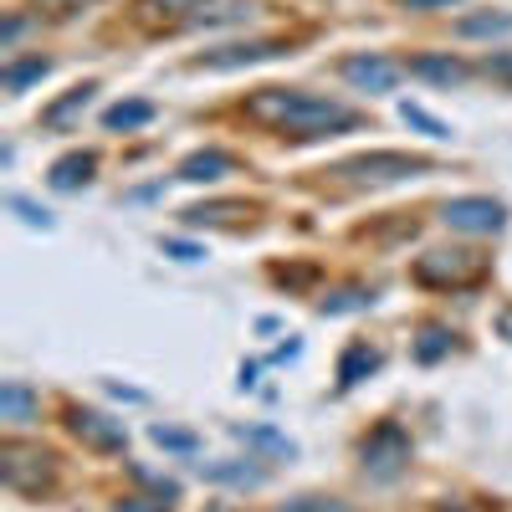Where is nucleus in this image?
<instances>
[{
	"mask_svg": "<svg viewBox=\"0 0 512 512\" xmlns=\"http://www.w3.org/2000/svg\"><path fill=\"white\" fill-rule=\"evenodd\" d=\"M231 169H236L231 154H221V149H200V154H190V159L180 164V180H190V185H210V180L231 175Z\"/></svg>",
	"mask_w": 512,
	"mask_h": 512,
	"instance_id": "9d476101",
	"label": "nucleus"
},
{
	"mask_svg": "<svg viewBox=\"0 0 512 512\" xmlns=\"http://www.w3.org/2000/svg\"><path fill=\"white\" fill-rule=\"evenodd\" d=\"M441 221L451 231H472V236H497L507 226V210L487 195H461V200H446L441 205Z\"/></svg>",
	"mask_w": 512,
	"mask_h": 512,
	"instance_id": "7ed1b4c3",
	"label": "nucleus"
},
{
	"mask_svg": "<svg viewBox=\"0 0 512 512\" xmlns=\"http://www.w3.org/2000/svg\"><path fill=\"white\" fill-rule=\"evenodd\" d=\"M482 272H487V256L451 251V246L425 251L420 262H415V282H425V287H466V282H477Z\"/></svg>",
	"mask_w": 512,
	"mask_h": 512,
	"instance_id": "f03ea898",
	"label": "nucleus"
},
{
	"mask_svg": "<svg viewBox=\"0 0 512 512\" xmlns=\"http://www.w3.org/2000/svg\"><path fill=\"white\" fill-rule=\"evenodd\" d=\"M344 77L354 82L359 93H390L395 82L405 77V62L379 57V52H354V57H344Z\"/></svg>",
	"mask_w": 512,
	"mask_h": 512,
	"instance_id": "423d86ee",
	"label": "nucleus"
},
{
	"mask_svg": "<svg viewBox=\"0 0 512 512\" xmlns=\"http://www.w3.org/2000/svg\"><path fill=\"white\" fill-rule=\"evenodd\" d=\"M359 456H364V472H374V477H395L400 466L410 461V436L400 431L395 420H384L374 436H364Z\"/></svg>",
	"mask_w": 512,
	"mask_h": 512,
	"instance_id": "20e7f679",
	"label": "nucleus"
},
{
	"mask_svg": "<svg viewBox=\"0 0 512 512\" xmlns=\"http://www.w3.org/2000/svg\"><path fill=\"white\" fill-rule=\"evenodd\" d=\"M451 338H456L451 328H441V323H425V328H420V338H415V359H420V364H436V359H446V354H451Z\"/></svg>",
	"mask_w": 512,
	"mask_h": 512,
	"instance_id": "2eb2a0df",
	"label": "nucleus"
},
{
	"mask_svg": "<svg viewBox=\"0 0 512 512\" xmlns=\"http://www.w3.org/2000/svg\"><path fill=\"white\" fill-rule=\"evenodd\" d=\"M93 93H98L93 82H82V88H72V93H67L62 103H52L47 113H41V123H47V128H67V123H72V118H77L82 108L93 103Z\"/></svg>",
	"mask_w": 512,
	"mask_h": 512,
	"instance_id": "4468645a",
	"label": "nucleus"
},
{
	"mask_svg": "<svg viewBox=\"0 0 512 512\" xmlns=\"http://www.w3.org/2000/svg\"><path fill=\"white\" fill-rule=\"evenodd\" d=\"M118 512H164V502H144V497H128V502H118Z\"/></svg>",
	"mask_w": 512,
	"mask_h": 512,
	"instance_id": "cd10ccee",
	"label": "nucleus"
},
{
	"mask_svg": "<svg viewBox=\"0 0 512 512\" xmlns=\"http://www.w3.org/2000/svg\"><path fill=\"white\" fill-rule=\"evenodd\" d=\"M369 369H379V349L374 344H349L344 359H338V384L349 390V384H359Z\"/></svg>",
	"mask_w": 512,
	"mask_h": 512,
	"instance_id": "ddd939ff",
	"label": "nucleus"
},
{
	"mask_svg": "<svg viewBox=\"0 0 512 512\" xmlns=\"http://www.w3.org/2000/svg\"><path fill=\"white\" fill-rule=\"evenodd\" d=\"M369 303H374L369 287H338L333 297H323L318 308H323V313H349V308H369Z\"/></svg>",
	"mask_w": 512,
	"mask_h": 512,
	"instance_id": "6ab92c4d",
	"label": "nucleus"
},
{
	"mask_svg": "<svg viewBox=\"0 0 512 512\" xmlns=\"http://www.w3.org/2000/svg\"><path fill=\"white\" fill-rule=\"evenodd\" d=\"M226 216H251V205L226 200V205H195V210H185V221H195V226H205V221H226Z\"/></svg>",
	"mask_w": 512,
	"mask_h": 512,
	"instance_id": "412c9836",
	"label": "nucleus"
},
{
	"mask_svg": "<svg viewBox=\"0 0 512 512\" xmlns=\"http://www.w3.org/2000/svg\"><path fill=\"white\" fill-rule=\"evenodd\" d=\"M282 512H354V507L338 497H292V502H282Z\"/></svg>",
	"mask_w": 512,
	"mask_h": 512,
	"instance_id": "4be33fe9",
	"label": "nucleus"
},
{
	"mask_svg": "<svg viewBox=\"0 0 512 512\" xmlns=\"http://www.w3.org/2000/svg\"><path fill=\"white\" fill-rule=\"evenodd\" d=\"M277 52H282V41H241V47H216V52H205L195 67L226 72V67H246V62H267V57H277Z\"/></svg>",
	"mask_w": 512,
	"mask_h": 512,
	"instance_id": "6e6552de",
	"label": "nucleus"
},
{
	"mask_svg": "<svg viewBox=\"0 0 512 512\" xmlns=\"http://www.w3.org/2000/svg\"><path fill=\"white\" fill-rule=\"evenodd\" d=\"M497 333H502V338H512V308H507V313L497 318Z\"/></svg>",
	"mask_w": 512,
	"mask_h": 512,
	"instance_id": "7c9ffc66",
	"label": "nucleus"
},
{
	"mask_svg": "<svg viewBox=\"0 0 512 512\" xmlns=\"http://www.w3.org/2000/svg\"><path fill=\"white\" fill-rule=\"evenodd\" d=\"M410 72H415V77H425V82H441V88H456V82L472 77V67L456 62V57H446V52H425V57H415V62H410Z\"/></svg>",
	"mask_w": 512,
	"mask_h": 512,
	"instance_id": "1a4fd4ad",
	"label": "nucleus"
},
{
	"mask_svg": "<svg viewBox=\"0 0 512 512\" xmlns=\"http://www.w3.org/2000/svg\"><path fill=\"white\" fill-rule=\"evenodd\" d=\"M0 415H6V420H16V425L31 415V390H26V384H16V379H11L6 390H0Z\"/></svg>",
	"mask_w": 512,
	"mask_h": 512,
	"instance_id": "aec40b11",
	"label": "nucleus"
},
{
	"mask_svg": "<svg viewBox=\"0 0 512 512\" xmlns=\"http://www.w3.org/2000/svg\"><path fill=\"white\" fill-rule=\"evenodd\" d=\"M169 251H175L180 262H195V256H200V251H195V246H185V241H169Z\"/></svg>",
	"mask_w": 512,
	"mask_h": 512,
	"instance_id": "c756f323",
	"label": "nucleus"
},
{
	"mask_svg": "<svg viewBox=\"0 0 512 512\" xmlns=\"http://www.w3.org/2000/svg\"><path fill=\"white\" fill-rule=\"evenodd\" d=\"M405 123L425 128V134H431V139H451V128H446V123H436L431 113H420V108H410V103H405Z\"/></svg>",
	"mask_w": 512,
	"mask_h": 512,
	"instance_id": "5701e85b",
	"label": "nucleus"
},
{
	"mask_svg": "<svg viewBox=\"0 0 512 512\" xmlns=\"http://www.w3.org/2000/svg\"><path fill=\"white\" fill-rule=\"evenodd\" d=\"M482 72L497 77V82H512V52H492V57H482Z\"/></svg>",
	"mask_w": 512,
	"mask_h": 512,
	"instance_id": "393cba45",
	"label": "nucleus"
},
{
	"mask_svg": "<svg viewBox=\"0 0 512 512\" xmlns=\"http://www.w3.org/2000/svg\"><path fill=\"white\" fill-rule=\"evenodd\" d=\"M410 11H441V6H456V0H400Z\"/></svg>",
	"mask_w": 512,
	"mask_h": 512,
	"instance_id": "c85d7f7f",
	"label": "nucleus"
},
{
	"mask_svg": "<svg viewBox=\"0 0 512 512\" xmlns=\"http://www.w3.org/2000/svg\"><path fill=\"white\" fill-rule=\"evenodd\" d=\"M11 205H16V210H21V216H26V221H31V226H52V221H47V210H36V205H31V200H21V195H11Z\"/></svg>",
	"mask_w": 512,
	"mask_h": 512,
	"instance_id": "bb28decb",
	"label": "nucleus"
},
{
	"mask_svg": "<svg viewBox=\"0 0 512 512\" xmlns=\"http://www.w3.org/2000/svg\"><path fill=\"white\" fill-rule=\"evenodd\" d=\"M47 72H52V62H47V57H31V62H11V67H6V93H21L26 82L47 77Z\"/></svg>",
	"mask_w": 512,
	"mask_h": 512,
	"instance_id": "a211bd4d",
	"label": "nucleus"
},
{
	"mask_svg": "<svg viewBox=\"0 0 512 512\" xmlns=\"http://www.w3.org/2000/svg\"><path fill=\"white\" fill-rule=\"evenodd\" d=\"M420 169H425V159H410V154H364V159L338 164V175H349L354 185H390V180L420 175Z\"/></svg>",
	"mask_w": 512,
	"mask_h": 512,
	"instance_id": "39448f33",
	"label": "nucleus"
},
{
	"mask_svg": "<svg viewBox=\"0 0 512 512\" xmlns=\"http://www.w3.org/2000/svg\"><path fill=\"white\" fill-rule=\"evenodd\" d=\"M200 6H205V0H149L144 11H169V16H185V21H190Z\"/></svg>",
	"mask_w": 512,
	"mask_h": 512,
	"instance_id": "b1692460",
	"label": "nucleus"
},
{
	"mask_svg": "<svg viewBox=\"0 0 512 512\" xmlns=\"http://www.w3.org/2000/svg\"><path fill=\"white\" fill-rule=\"evenodd\" d=\"M149 118H154V103H113V108L103 113L108 128H144Z\"/></svg>",
	"mask_w": 512,
	"mask_h": 512,
	"instance_id": "f3484780",
	"label": "nucleus"
},
{
	"mask_svg": "<svg viewBox=\"0 0 512 512\" xmlns=\"http://www.w3.org/2000/svg\"><path fill=\"white\" fill-rule=\"evenodd\" d=\"M456 36H512V16L507 11H482V16H461Z\"/></svg>",
	"mask_w": 512,
	"mask_h": 512,
	"instance_id": "dca6fc26",
	"label": "nucleus"
},
{
	"mask_svg": "<svg viewBox=\"0 0 512 512\" xmlns=\"http://www.w3.org/2000/svg\"><path fill=\"white\" fill-rule=\"evenodd\" d=\"M72 436L77 441H88L93 451H123L128 446V431L118 420H108V415H98V410H72Z\"/></svg>",
	"mask_w": 512,
	"mask_h": 512,
	"instance_id": "0eeeda50",
	"label": "nucleus"
},
{
	"mask_svg": "<svg viewBox=\"0 0 512 512\" xmlns=\"http://www.w3.org/2000/svg\"><path fill=\"white\" fill-rule=\"evenodd\" d=\"M246 113L256 123L277 128V134H292V139H318V134H338V128H354L359 113L349 103H333V98H318V93H297V88H262Z\"/></svg>",
	"mask_w": 512,
	"mask_h": 512,
	"instance_id": "f257e3e1",
	"label": "nucleus"
},
{
	"mask_svg": "<svg viewBox=\"0 0 512 512\" xmlns=\"http://www.w3.org/2000/svg\"><path fill=\"white\" fill-rule=\"evenodd\" d=\"M262 11V0H205L190 16V26H226V21H251Z\"/></svg>",
	"mask_w": 512,
	"mask_h": 512,
	"instance_id": "9b49d317",
	"label": "nucleus"
},
{
	"mask_svg": "<svg viewBox=\"0 0 512 512\" xmlns=\"http://www.w3.org/2000/svg\"><path fill=\"white\" fill-rule=\"evenodd\" d=\"M154 441H159V446H175V451H195V436L169 431V425H154Z\"/></svg>",
	"mask_w": 512,
	"mask_h": 512,
	"instance_id": "a878e982",
	"label": "nucleus"
},
{
	"mask_svg": "<svg viewBox=\"0 0 512 512\" xmlns=\"http://www.w3.org/2000/svg\"><path fill=\"white\" fill-rule=\"evenodd\" d=\"M93 169H98L93 154H67V159L52 164V175H47V180H52L57 190H77V185H88V180H93Z\"/></svg>",
	"mask_w": 512,
	"mask_h": 512,
	"instance_id": "f8f14e48",
	"label": "nucleus"
}]
</instances>
